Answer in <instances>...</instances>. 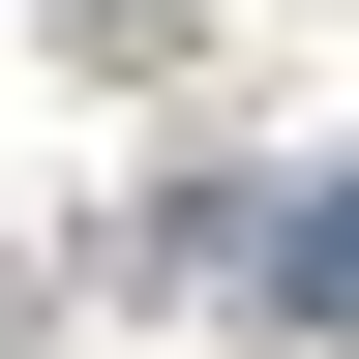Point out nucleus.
<instances>
[{
    "instance_id": "obj_1",
    "label": "nucleus",
    "mask_w": 359,
    "mask_h": 359,
    "mask_svg": "<svg viewBox=\"0 0 359 359\" xmlns=\"http://www.w3.org/2000/svg\"><path fill=\"white\" fill-rule=\"evenodd\" d=\"M240 299H269V330H359V180H299V210H269V240H240Z\"/></svg>"
},
{
    "instance_id": "obj_2",
    "label": "nucleus",
    "mask_w": 359,
    "mask_h": 359,
    "mask_svg": "<svg viewBox=\"0 0 359 359\" xmlns=\"http://www.w3.org/2000/svg\"><path fill=\"white\" fill-rule=\"evenodd\" d=\"M60 30H120V0H60Z\"/></svg>"
}]
</instances>
